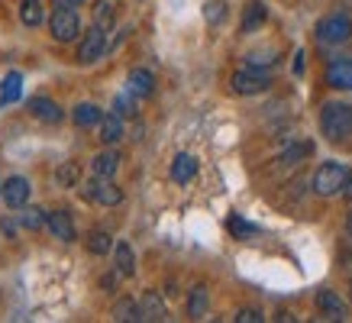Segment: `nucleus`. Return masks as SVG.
I'll return each instance as SVG.
<instances>
[{
	"mask_svg": "<svg viewBox=\"0 0 352 323\" xmlns=\"http://www.w3.org/2000/svg\"><path fill=\"white\" fill-rule=\"evenodd\" d=\"M342 194H346V201H352V175H349V181H346V188H342Z\"/></svg>",
	"mask_w": 352,
	"mask_h": 323,
	"instance_id": "38",
	"label": "nucleus"
},
{
	"mask_svg": "<svg viewBox=\"0 0 352 323\" xmlns=\"http://www.w3.org/2000/svg\"><path fill=\"white\" fill-rule=\"evenodd\" d=\"M294 71H298V75L304 71V52H298V58H294Z\"/></svg>",
	"mask_w": 352,
	"mask_h": 323,
	"instance_id": "37",
	"label": "nucleus"
},
{
	"mask_svg": "<svg viewBox=\"0 0 352 323\" xmlns=\"http://www.w3.org/2000/svg\"><path fill=\"white\" fill-rule=\"evenodd\" d=\"M207 307H210V291H207V285H194L191 294H188V317H191V320H201L204 313H207Z\"/></svg>",
	"mask_w": 352,
	"mask_h": 323,
	"instance_id": "19",
	"label": "nucleus"
},
{
	"mask_svg": "<svg viewBox=\"0 0 352 323\" xmlns=\"http://www.w3.org/2000/svg\"><path fill=\"white\" fill-rule=\"evenodd\" d=\"M97 129H100V142L104 146H117L123 140V117L120 113H107V117L97 123Z\"/></svg>",
	"mask_w": 352,
	"mask_h": 323,
	"instance_id": "16",
	"label": "nucleus"
},
{
	"mask_svg": "<svg viewBox=\"0 0 352 323\" xmlns=\"http://www.w3.org/2000/svg\"><path fill=\"white\" fill-rule=\"evenodd\" d=\"M30 191H32V184L26 181L23 175H13V178L3 181V204L10 207V210H20V207H26V201H30Z\"/></svg>",
	"mask_w": 352,
	"mask_h": 323,
	"instance_id": "8",
	"label": "nucleus"
},
{
	"mask_svg": "<svg viewBox=\"0 0 352 323\" xmlns=\"http://www.w3.org/2000/svg\"><path fill=\"white\" fill-rule=\"evenodd\" d=\"M265 320V313L256 311V307H243V311H236V323H262Z\"/></svg>",
	"mask_w": 352,
	"mask_h": 323,
	"instance_id": "33",
	"label": "nucleus"
},
{
	"mask_svg": "<svg viewBox=\"0 0 352 323\" xmlns=\"http://www.w3.org/2000/svg\"><path fill=\"white\" fill-rule=\"evenodd\" d=\"M136 94L133 91H126V94H117V100H113V113H120V117H136Z\"/></svg>",
	"mask_w": 352,
	"mask_h": 323,
	"instance_id": "30",
	"label": "nucleus"
},
{
	"mask_svg": "<svg viewBox=\"0 0 352 323\" xmlns=\"http://www.w3.org/2000/svg\"><path fill=\"white\" fill-rule=\"evenodd\" d=\"M230 233H233L236 239H252L258 236V226L256 223H249V220H243V216H230Z\"/></svg>",
	"mask_w": 352,
	"mask_h": 323,
	"instance_id": "28",
	"label": "nucleus"
},
{
	"mask_svg": "<svg viewBox=\"0 0 352 323\" xmlns=\"http://www.w3.org/2000/svg\"><path fill=\"white\" fill-rule=\"evenodd\" d=\"M49 32H52L55 43H75L78 32H81V20L72 7H55L49 16Z\"/></svg>",
	"mask_w": 352,
	"mask_h": 323,
	"instance_id": "4",
	"label": "nucleus"
},
{
	"mask_svg": "<svg viewBox=\"0 0 352 323\" xmlns=\"http://www.w3.org/2000/svg\"><path fill=\"white\" fill-rule=\"evenodd\" d=\"M320 133L330 142H346L352 136V104L330 100L320 110Z\"/></svg>",
	"mask_w": 352,
	"mask_h": 323,
	"instance_id": "1",
	"label": "nucleus"
},
{
	"mask_svg": "<svg viewBox=\"0 0 352 323\" xmlns=\"http://www.w3.org/2000/svg\"><path fill=\"white\" fill-rule=\"evenodd\" d=\"M245 65L249 68H268V65H275V58L265 52H252V55H245Z\"/></svg>",
	"mask_w": 352,
	"mask_h": 323,
	"instance_id": "34",
	"label": "nucleus"
},
{
	"mask_svg": "<svg viewBox=\"0 0 352 323\" xmlns=\"http://www.w3.org/2000/svg\"><path fill=\"white\" fill-rule=\"evenodd\" d=\"M81 197L91 201V204H97V207H117L120 201H123V191L113 184V178L94 175L91 181H81Z\"/></svg>",
	"mask_w": 352,
	"mask_h": 323,
	"instance_id": "3",
	"label": "nucleus"
},
{
	"mask_svg": "<svg viewBox=\"0 0 352 323\" xmlns=\"http://www.w3.org/2000/svg\"><path fill=\"white\" fill-rule=\"evenodd\" d=\"M113 269H117L123 278L136 275V252H133L129 243H117V246H113Z\"/></svg>",
	"mask_w": 352,
	"mask_h": 323,
	"instance_id": "17",
	"label": "nucleus"
},
{
	"mask_svg": "<svg viewBox=\"0 0 352 323\" xmlns=\"http://www.w3.org/2000/svg\"><path fill=\"white\" fill-rule=\"evenodd\" d=\"M126 91H133V94L142 97V100L155 94V78H152L149 68H133V71H129V87Z\"/></svg>",
	"mask_w": 352,
	"mask_h": 323,
	"instance_id": "15",
	"label": "nucleus"
},
{
	"mask_svg": "<svg viewBox=\"0 0 352 323\" xmlns=\"http://www.w3.org/2000/svg\"><path fill=\"white\" fill-rule=\"evenodd\" d=\"M194 175H197V159L191 152H178L175 162H171V181L175 184H191Z\"/></svg>",
	"mask_w": 352,
	"mask_h": 323,
	"instance_id": "13",
	"label": "nucleus"
},
{
	"mask_svg": "<svg viewBox=\"0 0 352 323\" xmlns=\"http://www.w3.org/2000/svg\"><path fill=\"white\" fill-rule=\"evenodd\" d=\"M30 113L39 120V123H58V120L65 117L62 107L55 104L52 97H30Z\"/></svg>",
	"mask_w": 352,
	"mask_h": 323,
	"instance_id": "14",
	"label": "nucleus"
},
{
	"mask_svg": "<svg viewBox=\"0 0 352 323\" xmlns=\"http://www.w3.org/2000/svg\"><path fill=\"white\" fill-rule=\"evenodd\" d=\"M352 36V20L342 16V13H333V16H323L317 23V43L323 45H340Z\"/></svg>",
	"mask_w": 352,
	"mask_h": 323,
	"instance_id": "5",
	"label": "nucleus"
},
{
	"mask_svg": "<svg viewBox=\"0 0 352 323\" xmlns=\"http://www.w3.org/2000/svg\"><path fill=\"white\" fill-rule=\"evenodd\" d=\"M317 307H320V313L327 317V320H346L349 317V307H346V301H342L336 291L323 288L317 291Z\"/></svg>",
	"mask_w": 352,
	"mask_h": 323,
	"instance_id": "9",
	"label": "nucleus"
},
{
	"mask_svg": "<svg viewBox=\"0 0 352 323\" xmlns=\"http://www.w3.org/2000/svg\"><path fill=\"white\" fill-rule=\"evenodd\" d=\"M233 91L243 97H252V94H262V91H268L272 87V78H268V71H262V68H243V71H236L233 75Z\"/></svg>",
	"mask_w": 352,
	"mask_h": 323,
	"instance_id": "6",
	"label": "nucleus"
},
{
	"mask_svg": "<svg viewBox=\"0 0 352 323\" xmlns=\"http://www.w3.org/2000/svg\"><path fill=\"white\" fill-rule=\"evenodd\" d=\"M346 233H349V239H352V214L346 216Z\"/></svg>",
	"mask_w": 352,
	"mask_h": 323,
	"instance_id": "39",
	"label": "nucleus"
},
{
	"mask_svg": "<svg viewBox=\"0 0 352 323\" xmlns=\"http://www.w3.org/2000/svg\"><path fill=\"white\" fill-rule=\"evenodd\" d=\"M0 201H3V184H0Z\"/></svg>",
	"mask_w": 352,
	"mask_h": 323,
	"instance_id": "40",
	"label": "nucleus"
},
{
	"mask_svg": "<svg viewBox=\"0 0 352 323\" xmlns=\"http://www.w3.org/2000/svg\"><path fill=\"white\" fill-rule=\"evenodd\" d=\"M268 20V7L262 3V0H249L245 3V10H243V23H239V30L249 36V32H258L262 26H265Z\"/></svg>",
	"mask_w": 352,
	"mask_h": 323,
	"instance_id": "12",
	"label": "nucleus"
},
{
	"mask_svg": "<svg viewBox=\"0 0 352 323\" xmlns=\"http://www.w3.org/2000/svg\"><path fill=\"white\" fill-rule=\"evenodd\" d=\"M91 168H94V175H100V178H113L117 168H120V152L117 149L97 152L94 162H91Z\"/></svg>",
	"mask_w": 352,
	"mask_h": 323,
	"instance_id": "20",
	"label": "nucleus"
},
{
	"mask_svg": "<svg viewBox=\"0 0 352 323\" xmlns=\"http://www.w3.org/2000/svg\"><path fill=\"white\" fill-rule=\"evenodd\" d=\"M85 243H87V252H94V256H107V252H113V246H117L113 236L104 233V230H91Z\"/></svg>",
	"mask_w": 352,
	"mask_h": 323,
	"instance_id": "24",
	"label": "nucleus"
},
{
	"mask_svg": "<svg viewBox=\"0 0 352 323\" xmlns=\"http://www.w3.org/2000/svg\"><path fill=\"white\" fill-rule=\"evenodd\" d=\"M113 23H117V16H113V3L110 0H97L94 3V26H100L104 32L113 30Z\"/></svg>",
	"mask_w": 352,
	"mask_h": 323,
	"instance_id": "26",
	"label": "nucleus"
},
{
	"mask_svg": "<svg viewBox=\"0 0 352 323\" xmlns=\"http://www.w3.org/2000/svg\"><path fill=\"white\" fill-rule=\"evenodd\" d=\"M349 294H352V281H349Z\"/></svg>",
	"mask_w": 352,
	"mask_h": 323,
	"instance_id": "41",
	"label": "nucleus"
},
{
	"mask_svg": "<svg viewBox=\"0 0 352 323\" xmlns=\"http://www.w3.org/2000/svg\"><path fill=\"white\" fill-rule=\"evenodd\" d=\"M349 181V172H346V165L342 162H323L320 168L314 172V194H320V197H333V194H340Z\"/></svg>",
	"mask_w": 352,
	"mask_h": 323,
	"instance_id": "2",
	"label": "nucleus"
},
{
	"mask_svg": "<svg viewBox=\"0 0 352 323\" xmlns=\"http://www.w3.org/2000/svg\"><path fill=\"white\" fill-rule=\"evenodd\" d=\"M20 91H23V75L20 71H10L7 81H3V91H0V107H3V104H13V100H20Z\"/></svg>",
	"mask_w": 352,
	"mask_h": 323,
	"instance_id": "27",
	"label": "nucleus"
},
{
	"mask_svg": "<svg viewBox=\"0 0 352 323\" xmlns=\"http://www.w3.org/2000/svg\"><path fill=\"white\" fill-rule=\"evenodd\" d=\"M204 16H207V23H220L226 16L223 3H220V0H207V3H204Z\"/></svg>",
	"mask_w": 352,
	"mask_h": 323,
	"instance_id": "32",
	"label": "nucleus"
},
{
	"mask_svg": "<svg viewBox=\"0 0 352 323\" xmlns=\"http://www.w3.org/2000/svg\"><path fill=\"white\" fill-rule=\"evenodd\" d=\"M117 278H123V275L113 269L110 275H104V278H100V288H104V291H113V288H117Z\"/></svg>",
	"mask_w": 352,
	"mask_h": 323,
	"instance_id": "35",
	"label": "nucleus"
},
{
	"mask_svg": "<svg viewBox=\"0 0 352 323\" xmlns=\"http://www.w3.org/2000/svg\"><path fill=\"white\" fill-rule=\"evenodd\" d=\"M45 226H49L52 236L62 239V243H75L78 239V230H75V223H72V214H68V210H52L49 220H45Z\"/></svg>",
	"mask_w": 352,
	"mask_h": 323,
	"instance_id": "11",
	"label": "nucleus"
},
{
	"mask_svg": "<svg viewBox=\"0 0 352 323\" xmlns=\"http://www.w3.org/2000/svg\"><path fill=\"white\" fill-rule=\"evenodd\" d=\"M45 220H49V214H45V210H39V207H30V210L20 216V223L26 226V230H43Z\"/></svg>",
	"mask_w": 352,
	"mask_h": 323,
	"instance_id": "31",
	"label": "nucleus"
},
{
	"mask_svg": "<svg viewBox=\"0 0 352 323\" xmlns=\"http://www.w3.org/2000/svg\"><path fill=\"white\" fill-rule=\"evenodd\" d=\"M310 152H314V142H298V146H291V149L281 152V165H298L300 159H307Z\"/></svg>",
	"mask_w": 352,
	"mask_h": 323,
	"instance_id": "29",
	"label": "nucleus"
},
{
	"mask_svg": "<svg viewBox=\"0 0 352 323\" xmlns=\"http://www.w3.org/2000/svg\"><path fill=\"white\" fill-rule=\"evenodd\" d=\"M104 52H107V32L100 30V26H91V30L81 36V45H78V62L94 65Z\"/></svg>",
	"mask_w": 352,
	"mask_h": 323,
	"instance_id": "7",
	"label": "nucleus"
},
{
	"mask_svg": "<svg viewBox=\"0 0 352 323\" xmlns=\"http://www.w3.org/2000/svg\"><path fill=\"white\" fill-rule=\"evenodd\" d=\"M55 184L58 188H81V165L78 162H62L55 172Z\"/></svg>",
	"mask_w": 352,
	"mask_h": 323,
	"instance_id": "22",
	"label": "nucleus"
},
{
	"mask_svg": "<svg viewBox=\"0 0 352 323\" xmlns=\"http://www.w3.org/2000/svg\"><path fill=\"white\" fill-rule=\"evenodd\" d=\"M20 20H23V26L36 30V26L43 23V0H23L20 3Z\"/></svg>",
	"mask_w": 352,
	"mask_h": 323,
	"instance_id": "25",
	"label": "nucleus"
},
{
	"mask_svg": "<svg viewBox=\"0 0 352 323\" xmlns=\"http://www.w3.org/2000/svg\"><path fill=\"white\" fill-rule=\"evenodd\" d=\"M139 307H142V320L159 323V320H165V317H168L165 301L159 298V291H146V294H142V301H139Z\"/></svg>",
	"mask_w": 352,
	"mask_h": 323,
	"instance_id": "18",
	"label": "nucleus"
},
{
	"mask_svg": "<svg viewBox=\"0 0 352 323\" xmlns=\"http://www.w3.org/2000/svg\"><path fill=\"white\" fill-rule=\"evenodd\" d=\"M72 120H75L81 129H87V126H97L100 120H104V110L97 107V104H78L75 107V113H72Z\"/></svg>",
	"mask_w": 352,
	"mask_h": 323,
	"instance_id": "23",
	"label": "nucleus"
},
{
	"mask_svg": "<svg viewBox=\"0 0 352 323\" xmlns=\"http://www.w3.org/2000/svg\"><path fill=\"white\" fill-rule=\"evenodd\" d=\"M113 320H120V323L142 320V307H139V301H133V298H120V301L113 304Z\"/></svg>",
	"mask_w": 352,
	"mask_h": 323,
	"instance_id": "21",
	"label": "nucleus"
},
{
	"mask_svg": "<svg viewBox=\"0 0 352 323\" xmlns=\"http://www.w3.org/2000/svg\"><path fill=\"white\" fill-rule=\"evenodd\" d=\"M55 7H72V10H75V7H81V3H85V0H52Z\"/></svg>",
	"mask_w": 352,
	"mask_h": 323,
	"instance_id": "36",
	"label": "nucleus"
},
{
	"mask_svg": "<svg viewBox=\"0 0 352 323\" xmlns=\"http://www.w3.org/2000/svg\"><path fill=\"white\" fill-rule=\"evenodd\" d=\"M327 85L336 91H352V58H333L327 65Z\"/></svg>",
	"mask_w": 352,
	"mask_h": 323,
	"instance_id": "10",
	"label": "nucleus"
}]
</instances>
